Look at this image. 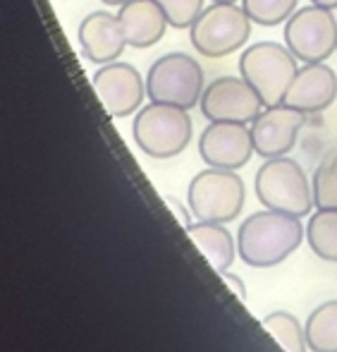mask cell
Masks as SVG:
<instances>
[{
	"label": "cell",
	"mask_w": 337,
	"mask_h": 352,
	"mask_svg": "<svg viewBox=\"0 0 337 352\" xmlns=\"http://www.w3.org/2000/svg\"><path fill=\"white\" fill-rule=\"evenodd\" d=\"M266 331L282 345L285 352H306V331H301L299 321L290 314V311H272L261 321Z\"/></svg>",
	"instance_id": "19"
},
{
	"label": "cell",
	"mask_w": 337,
	"mask_h": 352,
	"mask_svg": "<svg viewBox=\"0 0 337 352\" xmlns=\"http://www.w3.org/2000/svg\"><path fill=\"white\" fill-rule=\"evenodd\" d=\"M297 3L299 0H242V8L246 10L254 24L277 27L297 12Z\"/></svg>",
	"instance_id": "21"
},
{
	"label": "cell",
	"mask_w": 337,
	"mask_h": 352,
	"mask_svg": "<svg viewBox=\"0 0 337 352\" xmlns=\"http://www.w3.org/2000/svg\"><path fill=\"white\" fill-rule=\"evenodd\" d=\"M203 89L206 79L201 65L187 53H165L148 67L146 94L156 103H170L189 111L199 106Z\"/></svg>",
	"instance_id": "7"
},
{
	"label": "cell",
	"mask_w": 337,
	"mask_h": 352,
	"mask_svg": "<svg viewBox=\"0 0 337 352\" xmlns=\"http://www.w3.org/2000/svg\"><path fill=\"white\" fill-rule=\"evenodd\" d=\"M249 34L251 17L242 5L213 3L189 27V41L203 58H225L244 48Z\"/></svg>",
	"instance_id": "4"
},
{
	"label": "cell",
	"mask_w": 337,
	"mask_h": 352,
	"mask_svg": "<svg viewBox=\"0 0 337 352\" xmlns=\"http://www.w3.org/2000/svg\"><path fill=\"white\" fill-rule=\"evenodd\" d=\"M187 201H189V209L199 221L230 223L244 209V180L235 170L206 168L189 182Z\"/></svg>",
	"instance_id": "5"
},
{
	"label": "cell",
	"mask_w": 337,
	"mask_h": 352,
	"mask_svg": "<svg viewBox=\"0 0 337 352\" xmlns=\"http://www.w3.org/2000/svg\"><path fill=\"white\" fill-rule=\"evenodd\" d=\"M185 230L218 274L230 269L232 261H235V240H232L230 230L222 223L199 221V223H191Z\"/></svg>",
	"instance_id": "16"
},
{
	"label": "cell",
	"mask_w": 337,
	"mask_h": 352,
	"mask_svg": "<svg viewBox=\"0 0 337 352\" xmlns=\"http://www.w3.org/2000/svg\"><path fill=\"white\" fill-rule=\"evenodd\" d=\"M306 242L316 256L337 264V209H318L309 218Z\"/></svg>",
	"instance_id": "18"
},
{
	"label": "cell",
	"mask_w": 337,
	"mask_h": 352,
	"mask_svg": "<svg viewBox=\"0 0 337 352\" xmlns=\"http://www.w3.org/2000/svg\"><path fill=\"white\" fill-rule=\"evenodd\" d=\"M165 12L170 27L187 29L196 22V17L203 12V0H156Z\"/></svg>",
	"instance_id": "22"
},
{
	"label": "cell",
	"mask_w": 337,
	"mask_h": 352,
	"mask_svg": "<svg viewBox=\"0 0 337 352\" xmlns=\"http://www.w3.org/2000/svg\"><path fill=\"white\" fill-rule=\"evenodd\" d=\"M191 118L187 108L151 101L137 113L132 137L137 146L151 158H172L191 142Z\"/></svg>",
	"instance_id": "3"
},
{
	"label": "cell",
	"mask_w": 337,
	"mask_h": 352,
	"mask_svg": "<svg viewBox=\"0 0 337 352\" xmlns=\"http://www.w3.org/2000/svg\"><path fill=\"white\" fill-rule=\"evenodd\" d=\"M256 197L266 209L297 218L311 213L316 206L314 185L306 177L304 168L287 156L266 158L264 166L256 170Z\"/></svg>",
	"instance_id": "2"
},
{
	"label": "cell",
	"mask_w": 337,
	"mask_h": 352,
	"mask_svg": "<svg viewBox=\"0 0 337 352\" xmlns=\"http://www.w3.org/2000/svg\"><path fill=\"white\" fill-rule=\"evenodd\" d=\"M101 3L111 5V8H122L125 3H130V0H101Z\"/></svg>",
	"instance_id": "26"
},
{
	"label": "cell",
	"mask_w": 337,
	"mask_h": 352,
	"mask_svg": "<svg viewBox=\"0 0 337 352\" xmlns=\"http://www.w3.org/2000/svg\"><path fill=\"white\" fill-rule=\"evenodd\" d=\"M297 58L287 46L275 41H261L244 48L240 58V72L266 106H277L285 98L297 74Z\"/></svg>",
	"instance_id": "6"
},
{
	"label": "cell",
	"mask_w": 337,
	"mask_h": 352,
	"mask_svg": "<svg viewBox=\"0 0 337 352\" xmlns=\"http://www.w3.org/2000/svg\"><path fill=\"white\" fill-rule=\"evenodd\" d=\"M220 278H222V283H225V285L230 287L232 292H235L237 297H240V300H246V287H244V283L240 280V276L230 274V271H222Z\"/></svg>",
	"instance_id": "23"
},
{
	"label": "cell",
	"mask_w": 337,
	"mask_h": 352,
	"mask_svg": "<svg viewBox=\"0 0 337 352\" xmlns=\"http://www.w3.org/2000/svg\"><path fill=\"white\" fill-rule=\"evenodd\" d=\"M77 41L84 58L96 65L115 63L127 48V38L122 32V24L117 14H111L108 10H96L86 14L77 29Z\"/></svg>",
	"instance_id": "14"
},
{
	"label": "cell",
	"mask_w": 337,
	"mask_h": 352,
	"mask_svg": "<svg viewBox=\"0 0 337 352\" xmlns=\"http://www.w3.org/2000/svg\"><path fill=\"white\" fill-rule=\"evenodd\" d=\"M93 91L111 118H130L146 96V79L130 63H108L91 77Z\"/></svg>",
	"instance_id": "10"
},
{
	"label": "cell",
	"mask_w": 337,
	"mask_h": 352,
	"mask_svg": "<svg viewBox=\"0 0 337 352\" xmlns=\"http://www.w3.org/2000/svg\"><path fill=\"white\" fill-rule=\"evenodd\" d=\"M306 343L314 352H337V300L316 307L306 319Z\"/></svg>",
	"instance_id": "17"
},
{
	"label": "cell",
	"mask_w": 337,
	"mask_h": 352,
	"mask_svg": "<svg viewBox=\"0 0 337 352\" xmlns=\"http://www.w3.org/2000/svg\"><path fill=\"white\" fill-rule=\"evenodd\" d=\"M311 185H314V201L318 209H337V148L318 163Z\"/></svg>",
	"instance_id": "20"
},
{
	"label": "cell",
	"mask_w": 337,
	"mask_h": 352,
	"mask_svg": "<svg viewBox=\"0 0 337 352\" xmlns=\"http://www.w3.org/2000/svg\"><path fill=\"white\" fill-rule=\"evenodd\" d=\"M117 19L125 32L127 46L151 48L165 36L167 17L156 0H130L120 8Z\"/></svg>",
	"instance_id": "15"
},
{
	"label": "cell",
	"mask_w": 337,
	"mask_h": 352,
	"mask_svg": "<svg viewBox=\"0 0 337 352\" xmlns=\"http://www.w3.org/2000/svg\"><path fill=\"white\" fill-rule=\"evenodd\" d=\"M213 3H237V0H213Z\"/></svg>",
	"instance_id": "27"
},
{
	"label": "cell",
	"mask_w": 337,
	"mask_h": 352,
	"mask_svg": "<svg viewBox=\"0 0 337 352\" xmlns=\"http://www.w3.org/2000/svg\"><path fill=\"white\" fill-rule=\"evenodd\" d=\"M306 230L297 216L282 211L251 213L237 232V252L254 269L277 266L301 245Z\"/></svg>",
	"instance_id": "1"
},
{
	"label": "cell",
	"mask_w": 337,
	"mask_h": 352,
	"mask_svg": "<svg viewBox=\"0 0 337 352\" xmlns=\"http://www.w3.org/2000/svg\"><path fill=\"white\" fill-rule=\"evenodd\" d=\"M199 153L206 166L237 170L256 153L251 127L244 122H211L199 137Z\"/></svg>",
	"instance_id": "11"
},
{
	"label": "cell",
	"mask_w": 337,
	"mask_h": 352,
	"mask_svg": "<svg viewBox=\"0 0 337 352\" xmlns=\"http://www.w3.org/2000/svg\"><path fill=\"white\" fill-rule=\"evenodd\" d=\"M306 122V113L294 111V108L277 103V106H266L251 122V140L254 148L261 158H277L287 156L294 148L299 130Z\"/></svg>",
	"instance_id": "12"
},
{
	"label": "cell",
	"mask_w": 337,
	"mask_h": 352,
	"mask_svg": "<svg viewBox=\"0 0 337 352\" xmlns=\"http://www.w3.org/2000/svg\"><path fill=\"white\" fill-rule=\"evenodd\" d=\"M285 46L301 63H325L337 51L333 10L306 5L285 22Z\"/></svg>",
	"instance_id": "8"
},
{
	"label": "cell",
	"mask_w": 337,
	"mask_h": 352,
	"mask_svg": "<svg viewBox=\"0 0 337 352\" xmlns=\"http://www.w3.org/2000/svg\"><path fill=\"white\" fill-rule=\"evenodd\" d=\"M311 5H318V8L325 10H337V0H309Z\"/></svg>",
	"instance_id": "25"
},
{
	"label": "cell",
	"mask_w": 337,
	"mask_h": 352,
	"mask_svg": "<svg viewBox=\"0 0 337 352\" xmlns=\"http://www.w3.org/2000/svg\"><path fill=\"white\" fill-rule=\"evenodd\" d=\"M199 108L211 122H254L266 108L244 77H218L203 89Z\"/></svg>",
	"instance_id": "9"
},
{
	"label": "cell",
	"mask_w": 337,
	"mask_h": 352,
	"mask_svg": "<svg viewBox=\"0 0 337 352\" xmlns=\"http://www.w3.org/2000/svg\"><path fill=\"white\" fill-rule=\"evenodd\" d=\"M165 204L170 206L172 211H175L177 221H180L182 226H185V228H189V226H191V218H189V213H187V209H185V206L180 204V201L175 199V197H167V199H165Z\"/></svg>",
	"instance_id": "24"
},
{
	"label": "cell",
	"mask_w": 337,
	"mask_h": 352,
	"mask_svg": "<svg viewBox=\"0 0 337 352\" xmlns=\"http://www.w3.org/2000/svg\"><path fill=\"white\" fill-rule=\"evenodd\" d=\"M337 98V74L325 63H304L285 91L282 103L306 116L330 108Z\"/></svg>",
	"instance_id": "13"
}]
</instances>
